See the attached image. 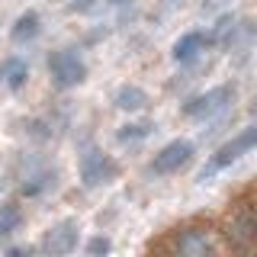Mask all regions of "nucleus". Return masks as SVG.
I'll return each mask as SVG.
<instances>
[{
    "label": "nucleus",
    "instance_id": "obj_8",
    "mask_svg": "<svg viewBox=\"0 0 257 257\" xmlns=\"http://www.w3.org/2000/svg\"><path fill=\"white\" fill-rule=\"evenodd\" d=\"M112 103H116L122 112H139V109L148 106V93H145L142 87H135V84H125V87H119V90H116Z\"/></svg>",
    "mask_w": 257,
    "mask_h": 257
},
{
    "label": "nucleus",
    "instance_id": "obj_13",
    "mask_svg": "<svg viewBox=\"0 0 257 257\" xmlns=\"http://www.w3.org/2000/svg\"><path fill=\"white\" fill-rule=\"evenodd\" d=\"M20 222H23V212H20V206H13V203H4V206H0V235L13 231Z\"/></svg>",
    "mask_w": 257,
    "mask_h": 257
},
{
    "label": "nucleus",
    "instance_id": "obj_15",
    "mask_svg": "<svg viewBox=\"0 0 257 257\" xmlns=\"http://www.w3.org/2000/svg\"><path fill=\"white\" fill-rule=\"evenodd\" d=\"M93 4H96V0H74L71 10H74V13H87V10H93Z\"/></svg>",
    "mask_w": 257,
    "mask_h": 257
},
{
    "label": "nucleus",
    "instance_id": "obj_1",
    "mask_svg": "<svg viewBox=\"0 0 257 257\" xmlns=\"http://www.w3.org/2000/svg\"><path fill=\"white\" fill-rule=\"evenodd\" d=\"M254 148H257V122H254V125H247V128H241L235 139L225 142L222 148H219V151H215V155L203 164V171H199V180H209V177L222 174L225 167H231L238 158H244L247 151H254Z\"/></svg>",
    "mask_w": 257,
    "mask_h": 257
},
{
    "label": "nucleus",
    "instance_id": "obj_19",
    "mask_svg": "<svg viewBox=\"0 0 257 257\" xmlns=\"http://www.w3.org/2000/svg\"><path fill=\"white\" fill-rule=\"evenodd\" d=\"M251 112H254V116H257V96H254V103H251Z\"/></svg>",
    "mask_w": 257,
    "mask_h": 257
},
{
    "label": "nucleus",
    "instance_id": "obj_5",
    "mask_svg": "<svg viewBox=\"0 0 257 257\" xmlns=\"http://www.w3.org/2000/svg\"><path fill=\"white\" fill-rule=\"evenodd\" d=\"M231 93H235V87L231 84H222V87H212V90H206V93H199V96H193V100H187L180 106V112L187 119H206V116H212V112H219L225 109L231 103Z\"/></svg>",
    "mask_w": 257,
    "mask_h": 257
},
{
    "label": "nucleus",
    "instance_id": "obj_14",
    "mask_svg": "<svg viewBox=\"0 0 257 257\" xmlns=\"http://www.w3.org/2000/svg\"><path fill=\"white\" fill-rule=\"evenodd\" d=\"M109 251H112V241L106 235H93L90 241H87V254L90 257H106Z\"/></svg>",
    "mask_w": 257,
    "mask_h": 257
},
{
    "label": "nucleus",
    "instance_id": "obj_21",
    "mask_svg": "<svg viewBox=\"0 0 257 257\" xmlns=\"http://www.w3.org/2000/svg\"><path fill=\"white\" fill-rule=\"evenodd\" d=\"M254 39H257V29H254Z\"/></svg>",
    "mask_w": 257,
    "mask_h": 257
},
{
    "label": "nucleus",
    "instance_id": "obj_7",
    "mask_svg": "<svg viewBox=\"0 0 257 257\" xmlns=\"http://www.w3.org/2000/svg\"><path fill=\"white\" fill-rule=\"evenodd\" d=\"M206 32H183L180 39L174 42V61H180V64H190V61H196L199 58V52L206 48Z\"/></svg>",
    "mask_w": 257,
    "mask_h": 257
},
{
    "label": "nucleus",
    "instance_id": "obj_12",
    "mask_svg": "<svg viewBox=\"0 0 257 257\" xmlns=\"http://www.w3.org/2000/svg\"><path fill=\"white\" fill-rule=\"evenodd\" d=\"M55 187V171H39L23 183V196H42L45 190Z\"/></svg>",
    "mask_w": 257,
    "mask_h": 257
},
{
    "label": "nucleus",
    "instance_id": "obj_2",
    "mask_svg": "<svg viewBox=\"0 0 257 257\" xmlns=\"http://www.w3.org/2000/svg\"><path fill=\"white\" fill-rule=\"evenodd\" d=\"M48 74H52V84L58 87V90H71V87H77V84L87 80V64L80 61L77 52L61 48V52L48 55Z\"/></svg>",
    "mask_w": 257,
    "mask_h": 257
},
{
    "label": "nucleus",
    "instance_id": "obj_4",
    "mask_svg": "<svg viewBox=\"0 0 257 257\" xmlns=\"http://www.w3.org/2000/svg\"><path fill=\"white\" fill-rule=\"evenodd\" d=\"M80 244V228H77V222L74 219H61V222H55L52 228L42 235V254L48 257H68L74 247Z\"/></svg>",
    "mask_w": 257,
    "mask_h": 257
},
{
    "label": "nucleus",
    "instance_id": "obj_6",
    "mask_svg": "<svg viewBox=\"0 0 257 257\" xmlns=\"http://www.w3.org/2000/svg\"><path fill=\"white\" fill-rule=\"evenodd\" d=\"M193 142L187 139H174L171 145H164V148L155 155V161H151V171L155 174H174V171H180L183 164L193 158Z\"/></svg>",
    "mask_w": 257,
    "mask_h": 257
},
{
    "label": "nucleus",
    "instance_id": "obj_9",
    "mask_svg": "<svg viewBox=\"0 0 257 257\" xmlns=\"http://www.w3.org/2000/svg\"><path fill=\"white\" fill-rule=\"evenodd\" d=\"M29 77V64L23 58H7L0 61V84H7L10 90H20Z\"/></svg>",
    "mask_w": 257,
    "mask_h": 257
},
{
    "label": "nucleus",
    "instance_id": "obj_10",
    "mask_svg": "<svg viewBox=\"0 0 257 257\" xmlns=\"http://www.w3.org/2000/svg\"><path fill=\"white\" fill-rule=\"evenodd\" d=\"M39 29H42V20H39L36 10H26L23 16H16L13 29H10V39L13 42H32V39L39 36Z\"/></svg>",
    "mask_w": 257,
    "mask_h": 257
},
{
    "label": "nucleus",
    "instance_id": "obj_11",
    "mask_svg": "<svg viewBox=\"0 0 257 257\" xmlns=\"http://www.w3.org/2000/svg\"><path fill=\"white\" fill-rule=\"evenodd\" d=\"M151 132H155V122H148V119H135V122H125V125L116 128V142L119 145H135V142H145Z\"/></svg>",
    "mask_w": 257,
    "mask_h": 257
},
{
    "label": "nucleus",
    "instance_id": "obj_18",
    "mask_svg": "<svg viewBox=\"0 0 257 257\" xmlns=\"http://www.w3.org/2000/svg\"><path fill=\"white\" fill-rule=\"evenodd\" d=\"M247 219H251V231H254V244H257V209L247 212Z\"/></svg>",
    "mask_w": 257,
    "mask_h": 257
},
{
    "label": "nucleus",
    "instance_id": "obj_3",
    "mask_svg": "<svg viewBox=\"0 0 257 257\" xmlns=\"http://www.w3.org/2000/svg\"><path fill=\"white\" fill-rule=\"evenodd\" d=\"M77 174L84 187H103L116 177V161H112L103 148H87L77 161Z\"/></svg>",
    "mask_w": 257,
    "mask_h": 257
},
{
    "label": "nucleus",
    "instance_id": "obj_16",
    "mask_svg": "<svg viewBox=\"0 0 257 257\" xmlns=\"http://www.w3.org/2000/svg\"><path fill=\"white\" fill-rule=\"evenodd\" d=\"M7 257H32V247H10Z\"/></svg>",
    "mask_w": 257,
    "mask_h": 257
},
{
    "label": "nucleus",
    "instance_id": "obj_20",
    "mask_svg": "<svg viewBox=\"0 0 257 257\" xmlns=\"http://www.w3.org/2000/svg\"><path fill=\"white\" fill-rule=\"evenodd\" d=\"M109 4H125V0H109Z\"/></svg>",
    "mask_w": 257,
    "mask_h": 257
},
{
    "label": "nucleus",
    "instance_id": "obj_17",
    "mask_svg": "<svg viewBox=\"0 0 257 257\" xmlns=\"http://www.w3.org/2000/svg\"><path fill=\"white\" fill-rule=\"evenodd\" d=\"M222 4H225V0H206V4H203V13H209V10H219Z\"/></svg>",
    "mask_w": 257,
    "mask_h": 257
}]
</instances>
